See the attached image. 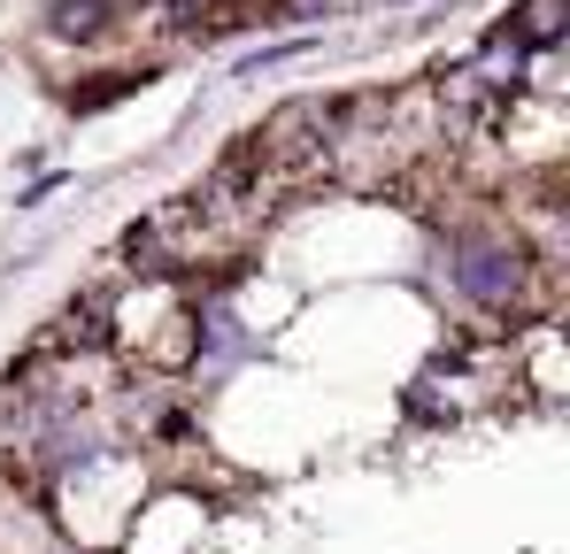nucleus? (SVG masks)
I'll use <instances>...</instances> for the list:
<instances>
[{
  "mask_svg": "<svg viewBox=\"0 0 570 554\" xmlns=\"http://www.w3.org/2000/svg\"><path fill=\"white\" fill-rule=\"evenodd\" d=\"M39 554H94V547H78V540H62V547H39Z\"/></svg>",
  "mask_w": 570,
  "mask_h": 554,
  "instance_id": "nucleus-5",
  "label": "nucleus"
},
{
  "mask_svg": "<svg viewBox=\"0 0 570 554\" xmlns=\"http://www.w3.org/2000/svg\"><path fill=\"white\" fill-rule=\"evenodd\" d=\"M385 8H393V0H385Z\"/></svg>",
  "mask_w": 570,
  "mask_h": 554,
  "instance_id": "nucleus-6",
  "label": "nucleus"
},
{
  "mask_svg": "<svg viewBox=\"0 0 570 554\" xmlns=\"http://www.w3.org/2000/svg\"><path fill=\"white\" fill-rule=\"evenodd\" d=\"M440 255H448V285H455V300H471V308H485V316L524 308V300H532V277H548V263L524 247V231H517V224H493V216H463V224H448Z\"/></svg>",
  "mask_w": 570,
  "mask_h": 554,
  "instance_id": "nucleus-1",
  "label": "nucleus"
},
{
  "mask_svg": "<svg viewBox=\"0 0 570 554\" xmlns=\"http://www.w3.org/2000/svg\"><path fill=\"white\" fill-rule=\"evenodd\" d=\"M116 16H124V0H55L47 8V31L70 39V47H94V39L116 31Z\"/></svg>",
  "mask_w": 570,
  "mask_h": 554,
  "instance_id": "nucleus-3",
  "label": "nucleus"
},
{
  "mask_svg": "<svg viewBox=\"0 0 570 554\" xmlns=\"http://www.w3.org/2000/svg\"><path fill=\"white\" fill-rule=\"evenodd\" d=\"M563 31H570V0H517V8L501 16L493 47H509V55H548V47H563Z\"/></svg>",
  "mask_w": 570,
  "mask_h": 554,
  "instance_id": "nucleus-2",
  "label": "nucleus"
},
{
  "mask_svg": "<svg viewBox=\"0 0 570 554\" xmlns=\"http://www.w3.org/2000/svg\"><path fill=\"white\" fill-rule=\"evenodd\" d=\"M139 78H147V70H108V78H78V86H70V108H78V116H100V108H116V100L139 86Z\"/></svg>",
  "mask_w": 570,
  "mask_h": 554,
  "instance_id": "nucleus-4",
  "label": "nucleus"
}]
</instances>
